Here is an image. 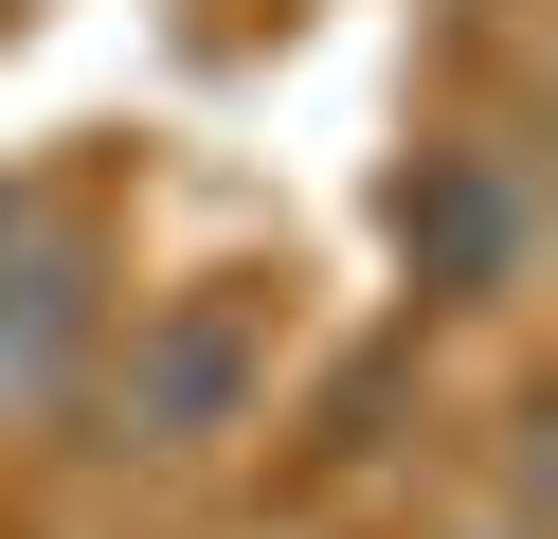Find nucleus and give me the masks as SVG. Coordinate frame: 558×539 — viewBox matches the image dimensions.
Instances as JSON below:
<instances>
[{"instance_id":"nucleus-1","label":"nucleus","mask_w":558,"mask_h":539,"mask_svg":"<svg viewBox=\"0 0 558 539\" xmlns=\"http://www.w3.org/2000/svg\"><path fill=\"white\" fill-rule=\"evenodd\" d=\"M90 342H109V252H90L73 198H0V414H37V395L90 378Z\"/></svg>"},{"instance_id":"nucleus-2","label":"nucleus","mask_w":558,"mask_h":539,"mask_svg":"<svg viewBox=\"0 0 558 539\" xmlns=\"http://www.w3.org/2000/svg\"><path fill=\"white\" fill-rule=\"evenodd\" d=\"M253 395H270V323L234 287H181L126 323V431L145 450H217V431H253Z\"/></svg>"},{"instance_id":"nucleus-3","label":"nucleus","mask_w":558,"mask_h":539,"mask_svg":"<svg viewBox=\"0 0 558 539\" xmlns=\"http://www.w3.org/2000/svg\"><path fill=\"white\" fill-rule=\"evenodd\" d=\"M397 270L433 287V306H505V287H522V162H505V144H414Z\"/></svg>"}]
</instances>
